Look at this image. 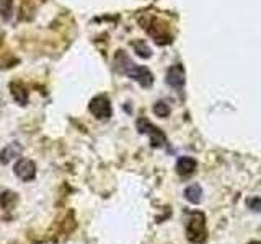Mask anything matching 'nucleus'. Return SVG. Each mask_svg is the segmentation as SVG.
Here are the masks:
<instances>
[{
  "label": "nucleus",
  "instance_id": "nucleus-14",
  "mask_svg": "<svg viewBox=\"0 0 261 244\" xmlns=\"http://www.w3.org/2000/svg\"><path fill=\"white\" fill-rule=\"evenodd\" d=\"M153 112L157 114L159 117H167L170 114V106L165 101H159V103H155V106H153Z\"/></svg>",
  "mask_w": 261,
  "mask_h": 244
},
{
  "label": "nucleus",
  "instance_id": "nucleus-10",
  "mask_svg": "<svg viewBox=\"0 0 261 244\" xmlns=\"http://www.w3.org/2000/svg\"><path fill=\"white\" fill-rule=\"evenodd\" d=\"M185 199L190 202V203H194V205H198V203L202 200V189L199 184H191L188 186L185 189Z\"/></svg>",
  "mask_w": 261,
  "mask_h": 244
},
{
  "label": "nucleus",
  "instance_id": "nucleus-12",
  "mask_svg": "<svg viewBox=\"0 0 261 244\" xmlns=\"http://www.w3.org/2000/svg\"><path fill=\"white\" fill-rule=\"evenodd\" d=\"M12 96L20 106H24L28 103V92L21 85H12Z\"/></svg>",
  "mask_w": 261,
  "mask_h": 244
},
{
  "label": "nucleus",
  "instance_id": "nucleus-13",
  "mask_svg": "<svg viewBox=\"0 0 261 244\" xmlns=\"http://www.w3.org/2000/svg\"><path fill=\"white\" fill-rule=\"evenodd\" d=\"M12 10H13L12 0H0V15H2L5 20H8L12 16Z\"/></svg>",
  "mask_w": 261,
  "mask_h": 244
},
{
  "label": "nucleus",
  "instance_id": "nucleus-9",
  "mask_svg": "<svg viewBox=\"0 0 261 244\" xmlns=\"http://www.w3.org/2000/svg\"><path fill=\"white\" fill-rule=\"evenodd\" d=\"M21 145L18 142L15 143H10L8 146H5V148L0 151V163H4V165H7V163H10L12 160L18 158L21 155Z\"/></svg>",
  "mask_w": 261,
  "mask_h": 244
},
{
  "label": "nucleus",
  "instance_id": "nucleus-15",
  "mask_svg": "<svg viewBox=\"0 0 261 244\" xmlns=\"http://www.w3.org/2000/svg\"><path fill=\"white\" fill-rule=\"evenodd\" d=\"M247 205L253 210V211H259L261 214V199L259 197H253L247 200Z\"/></svg>",
  "mask_w": 261,
  "mask_h": 244
},
{
  "label": "nucleus",
  "instance_id": "nucleus-2",
  "mask_svg": "<svg viewBox=\"0 0 261 244\" xmlns=\"http://www.w3.org/2000/svg\"><path fill=\"white\" fill-rule=\"evenodd\" d=\"M186 238L196 244H201L206 241L207 238L206 217H204V214H201V211H188Z\"/></svg>",
  "mask_w": 261,
  "mask_h": 244
},
{
  "label": "nucleus",
  "instance_id": "nucleus-16",
  "mask_svg": "<svg viewBox=\"0 0 261 244\" xmlns=\"http://www.w3.org/2000/svg\"><path fill=\"white\" fill-rule=\"evenodd\" d=\"M248 244H261L259 241H251V242H248Z\"/></svg>",
  "mask_w": 261,
  "mask_h": 244
},
{
  "label": "nucleus",
  "instance_id": "nucleus-5",
  "mask_svg": "<svg viewBox=\"0 0 261 244\" xmlns=\"http://www.w3.org/2000/svg\"><path fill=\"white\" fill-rule=\"evenodd\" d=\"M88 109H90V112H92L96 119H100V120L110 119L111 117V112H113L111 111V103L108 100V96H105V95L95 96L93 100L90 101Z\"/></svg>",
  "mask_w": 261,
  "mask_h": 244
},
{
  "label": "nucleus",
  "instance_id": "nucleus-11",
  "mask_svg": "<svg viewBox=\"0 0 261 244\" xmlns=\"http://www.w3.org/2000/svg\"><path fill=\"white\" fill-rule=\"evenodd\" d=\"M133 49L136 51V54L139 55V57H142V59H149V57L152 55V49L147 46V43L145 41H142V39H136V41H133Z\"/></svg>",
  "mask_w": 261,
  "mask_h": 244
},
{
  "label": "nucleus",
  "instance_id": "nucleus-4",
  "mask_svg": "<svg viewBox=\"0 0 261 244\" xmlns=\"http://www.w3.org/2000/svg\"><path fill=\"white\" fill-rule=\"evenodd\" d=\"M137 130L141 134H147L150 137V145L152 148H160V146H163L167 143V137L165 134L162 132V130L159 127H155L152 122H149L147 119L141 117L137 119Z\"/></svg>",
  "mask_w": 261,
  "mask_h": 244
},
{
  "label": "nucleus",
  "instance_id": "nucleus-7",
  "mask_svg": "<svg viewBox=\"0 0 261 244\" xmlns=\"http://www.w3.org/2000/svg\"><path fill=\"white\" fill-rule=\"evenodd\" d=\"M13 173L18 176L21 181H33L36 176V165L31 160L21 158L15 163L13 166Z\"/></svg>",
  "mask_w": 261,
  "mask_h": 244
},
{
  "label": "nucleus",
  "instance_id": "nucleus-8",
  "mask_svg": "<svg viewBox=\"0 0 261 244\" xmlns=\"http://www.w3.org/2000/svg\"><path fill=\"white\" fill-rule=\"evenodd\" d=\"M196 168H198V161H196L194 158H191V157H181L176 161V166H175L176 173L179 176H183V177L185 176H191L196 171Z\"/></svg>",
  "mask_w": 261,
  "mask_h": 244
},
{
  "label": "nucleus",
  "instance_id": "nucleus-6",
  "mask_svg": "<svg viewBox=\"0 0 261 244\" xmlns=\"http://www.w3.org/2000/svg\"><path fill=\"white\" fill-rule=\"evenodd\" d=\"M167 83L168 86L181 92L186 83V72L181 64H175L173 67H170L167 72Z\"/></svg>",
  "mask_w": 261,
  "mask_h": 244
},
{
  "label": "nucleus",
  "instance_id": "nucleus-3",
  "mask_svg": "<svg viewBox=\"0 0 261 244\" xmlns=\"http://www.w3.org/2000/svg\"><path fill=\"white\" fill-rule=\"evenodd\" d=\"M139 23L142 24L144 31L149 35L157 44H170L173 41V36L170 35V31L167 26H163V23H160V20L152 18V16H147V18H139Z\"/></svg>",
  "mask_w": 261,
  "mask_h": 244
},
{
  "label": "nucleus",
  "instance_id": "nucleus-1",
  "mask_svg": "<svg viewBox=\"0 0 261 244\" xmlns=\"http://www.w3.org/2000/svg\"><path fill=\"white\" fill-rule=\"evenodd\" d=\"M114 64H116V69L118 72L124 73V75H127L130 80L137 81L139 85H141L142 88H149L152 86L153 83V75L152 72L144 67V65H137L134 64L133 60L129 59V57L126 55L124 51H118L116 54V59H114Z\"/></svg>",
  "mask_w": 261,
  "mask_h": 244
}]
</instances>
